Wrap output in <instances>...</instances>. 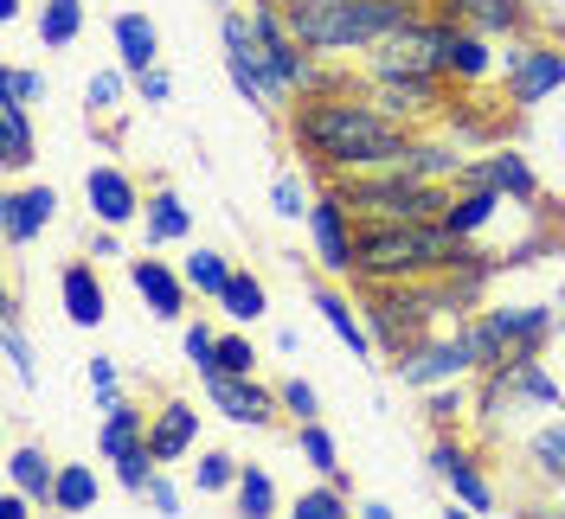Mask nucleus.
<instances>
[{
	"instance_id": "1",
	"label": "nucleus",
	"mask_w": 565,
	"mask_h": 519,
	"mask_svg": "<svg viewBox=\"0 0 565 519\" xmlns=\"http://www.w3.org/2000/svg\"><path fill=\"white\" fill-rule=\"evenodd\" d=\"M296 148L328 173H386L412 154L405 122L380 116L373 104H353V97H309L289 122Z\"/></svg>"
},
{
	"instance_id": "2",
	"label": "nucleus",
	"mask_w": 565,
	"mask_h": 519,
	"mask_svg": "<svg viewBox=\"0 0 565 519\" xmlns=\"http://www.w3.org/2000/svg\"><path fill=\"white\" fill-rule=\"evenodd\" d=\"M476 250L450 225H360L353 238V277L360 282H418L450 277Z\"/></svg>"
},
{
	"instance_id": "3",
	"label": "nucleus",
	"mask_w": 565,
	"mask_h": 519,
	"mask_svg": "<svg viewBox=\"0 0 565 519\" xmlns=\"http://www.w3.org/2000/svg\"><path fill=\"white\" fill-rule=\"evenodd\" d=\"M282 20L309 52H366L380 39L418 26V7L412 0H296L282 7Z\"/></svg>"
},
{
	"instance_id": "4",
	"label": "nucleus",
	"mask_w": 565,
	"mask_h": 519,
	"mask_svg": "<svg viewBox=\"0 0 565 519\" xmlns=\"http://www.w3.org/2000/svg\"><path fill=\"white\" fill-rule=\"evenodd\" d=\"M341 199H348L353 218L366 225H444L450 212V193L430 186V180H412V173H341Z\"/></svg>"
},
{
	"instance_id": "5",
	"label": "nucleus",
	"mask_w": 565,
	"mask_h": 519,
	"mask_svg": "<svg viewBox=\"0 0 565 519\" xmlns=\"http://www.w3.org/2000/svg\"><path fill=\"white\" fill-rule=\"evenodd\" d=\"M430 314H444L437 289H418V282H366V327H373V340L386 346L392 359H405L412 346H424V321Z\"/></svg>"
},
{
	"instance_id": "6",
	"label": "nucleus",
	"mask_w": 565,
	"mask_h": 519,
	"mask_svg": "<svg viewBox=\"0 0 565 519\" xmlns=\"http://www.w3.org/2000/svg\"><path fill=\"white\" fill-rule=\"evenodd\" d=\"M373 77H444V26L437 20H418L405 33L380 39Z\"/></svg>"
},
{
	"instance_id": "7",
	"label": "nucleus",
	"mask_w": 565,
	"mask_h": 519,
	"mask_svg": "<svg viewBox=\"0 0 565 519\" xmlns=\"http://www.w3.org/2000/svg\"><path fill=\"white\" fill-rule=\"evenodd\" d=\"M309 231H316V257L334 270V277H353V212H348V199H341V186L334 193H321L316 199V212H309Z\"/></svg>"
},
{
	"instance_id": "8",
	"label": "nucleus",
	"mask_w": 565,
	"mask_h": 519,
	"mask_svg": "<svg viewBox=\"0 0 565 519\" xmlns=\"http://www.w3.org/2000/svg\"><path fill=\"white\" fill-rule=\"evenodd\" d=\"M206 398H212L218 417H232V423H245V430H264V423L277 417V391L250 385V372H212Z\"/></svg>"
},
{
	"instance_id": "9",
	"label": "nucleus",
	"mask_w": 565,
	"mask_h": 519,
	"mask_svg": "<svg viewBox=\"0 0 565 519\" xmlns=\"http://www.w3.org/2000/svg\"><path fill=\"white\" fill-rule=\"evenodd\" d=\"M565 84V52H546V45H521L508 52V104H540Z\"/></svg>"
},
{
	"instance_id": "10",
	"label": "nucleus",
	"mask_w": 565,
	"mask_h": 519,
	"mask_svg": "<svg viewBox=\"0 0 565 519\" xmlns=\"http://www.w3.org/2000/svg\"><path fill=\"white\" fill-rule=\"evenodd\" d=\"M462 372H476V353H469L462 334L457 340H424L398 359V379L405 385H444V379H462Z\"/></svg>"
},
{
	"instance_id": "11",
	"label": "nucleus",
	"mask_w": 565,
	"mask_h": 519,
	"mask_svg": "<svg viewBox=\"0 0 565 519\" xmlns=\"http://www.w3.org/2000/svg\"><path fill=\"white\" fill-rule=\"evenodd\" d=\"M437 20L462 33H521L527 26V0H437Z\"/></svg>"
},
{
	"instance_id": "12",
	"label": "nucleus",
	"mask_w": 565,
	"mask_h": 519,
	"mask_svg": "<svg viewBox=\"0 0 565 519\" xmlns=\"http://www.w3.org/2000/svg\"><path fill=\"white\" fill-rule=\"evenodd\" d=\"M373 109L392 122H418L444 109V77H373Z\"/></svg>"
},
{
	"instance_id": "13",
	"label": "nucleus",
	"mask_w": 565,
	"mask_h": 519,
	"mask_svg": "<svg viewBox=\"0 0 565 519\" xmlns=\"http://www.w3.org/2000/svg\"><path fill=\"white\" fill-rule=\"evenodd\" d=\"M129 282H136V295L161 321H180L186 314V277H174L161 257H129Z\"/></svg>"
},
{
	"instance_id": "14",
	"label": "nucleus",
	"mask_w": 565,
	"mask_h": 519,
	"mask_svg": "<svg viewBox=\"0 0 565 519\" xmlns=\"http://www.w3.org/2000/svg\"><path fill=\"white\" fill-rule=\"evenodd\" d=\"M52 212H58V193L52 186H20V193L0 199V231H7V244H26L52 225Z\"/></svg>"
},
{
	"instance_id": "15",
	"label": "nucleus",
	"mask_w": 565,
	"mask_h": 519,
	"mask_svg": "<svg viewBox=\"0 0 565 519\" xmlns=\"http://www.w3.org/2000/svg\"><path fill=\"white\" fill-rule=\"evenodd\" d=\"M84 193H90V212L104 218L109 231H116V225H129V218L141 212L136 180H129L122 167H90V180H84Z\"/></svg>"
},
{
	"instance_id": "16",
	"label": "nucleus",
	"mask_w": 565,
	"mask_h": 519,
	"mask_svg": "<svg viewBox=\"0 0 565 519\" xmlns=\"http://www.w3.org/2000/svg\"><path fill=\"white\" fill-rule=\"evenodd\" d=\"M430 468H437L444 482L457 487V500H462V507H476V513H489V507H494V487L482 482V475H476V462H469V450H457L450 436H444V443L430 450Z\"/></svg>"
},
{
	"instance_id": "17",
	"label": "nucleus",
	"mask_w": 565,
	"mask_h": 519,
	"mask_svg": "<svg viewBox=\"0 0 565 519\" xmlns=\"http://www.w3.org/2000/svg\"><path fill=\"white\" fill-rule=\"evenodd\" d=\"M457 186H494L501 199H533V173L521 154H489V161H469L457 173Z\"/></svg>"
},
{
	"instance_id": "18",
	"label": "nucleus",
	"mask_w": 565,
	"mask_h": 519,
	"mask_svg": "<svg viewBox=\"0 0 565 519\" xmlns=\"http://www.w3.org/2000/svg\"><path fill=\"white\" fill-rule=\"evenodd\" d=\"M193 436H200V411L193 404H161L154 411V430H148V450H154V462H180V455L193 450Z\"/></svg>"
},
{
	"instance_id": "19",
	"label": "nucleus",
	"mask_w": 565,
	"mask_h": 519,
	"mask_svg": "<svg viewBox=\"0 0 565 519\" xmlns=\"http://www.w3.org/2000/svg\"><path fill=\"white\" fill-rule=\"evenodd\" d=\"M494 334L508 340V359H533L540 353V340L553 334V314L546 309H494Z\"/></svg>"
},
{
	"instance_id": "20",
	"label": "nucleus",
	"mask_w": 565,
	"mask_h": 519,
	"mask_svg": "<svg viewBox=\"0 0 565 519\" xmlns=\"http://www.w3.org/2000/svg\"><path fill=\"white\" fill-rule=\"evenodd\" d=\"M58 295H65V314L77 321V327H97V321L109 314V295H104V282H97L90 263H71L65 277H58Z\"/></svg>"
},
{
	"instance_id": "21",
	"label": "nucleus",
	"mask_w": 565,
	"mask_h": 519,
	"mask_svg": "<svg viewBox=\"0 0 565 519\" xmlns=\"http://www.w3.org/2000/svg\"><path fill=\"white\" fill-rule=\"evenodd\" d=\"M7 482L20 487V494H33L39 507H52V494H58V462L33 443H20V450L7 455Z\"/></svg>"
},
{
	"instance_id": "22",
	"label": "nucleus",
	"mask_w": 565,
	"mask_h": 519,
	"mask_svg": "<svg viewBox=\"0 0 565 519\" xmlns=\"http://www.w3.org/2000/svg\"><path fill=\"white\" fill-rule=\"evenodd\" d=\"M116 52H122V71H154V52H161V33H154V20L148 13H122L116 20Z\"/></svg>"
},
{
	"instance_id": "23",
	"label": "nucleus",
	"mask_w": 565,
	"mask_h": 519,
	"mask_svg": "<svg viewBox=\"0 0 565 519\" xmlns=\"http://www.w3.org/2000/svg\"><path fill=\"white\" fill-rule=\"evenodd\" d=\"M444 26V20H437ZM489 39L462 33V26H444V77H489Z\"/></svg>"
},
{
	"instance_id": "24",
	"label": "nucleus",
	"mask_w": 565,
	"mask_h": 519,
	"mask_svg": "<svg viewBox=\"0 0 565 519\" xmlns=\"http://www.w3.org/2000/svg\"><path fill=\"white\" fill-rule=\"evenodd\" d=\"M494 206H508L494 186H462L457 199H450V212H444V225H450V231L469 244V238H476V231H482V225L494 218Z\"/></svg>"
},
{
	"instance_id": "25",
	"label": "nucleus",
	"mask_w": 565,
	"mask_h": 519,
	"mask_svg": "<svg viewBox=\"0 0 565 519\" xmlns=\"http://www.w3.org/2000/svg\"><path fill=\"white\" fill-rule=\"evenodd\" d=\"M97 507V468L90 462H65L58 468V494H52V513H90Z\"/></svg>"
},
{
	"instance_id": "26",
	"label": "nucleus",
	"mask_w": 565,
	"mask_h": 519,
	"mask_svg": "<svg viewBox=\"0 0 565 519\" xmlns=\"http://www.w3.org/2000/svg\"><path fill=\"white\" fill-rule=\"evenodd\" d=\"M316 309H321V321L341 334V346H348L353 359H366V353H373V334H366V321L353 314V302H341V295H316Z\"/></svg>"
},
{
	"instance_id": "27",
	"label": "nucleus",
	"mask_w": 565,
	"mask_h": 519,
	"mask_svg": "<svg viewBox=\"0 0 565 519\" xmlns=\"http://www.w3.org/2000/svg\"><path fill=\"white\" fill-rule=\"evenodd\" d=\"M0 161H7V167H26V161H33V122H26V104H7V97H0Z\"/></svg>"
},
{
	"instance_id": "28",
	"label": "nucleus",
	"mask_w": 565,
	"mask_h": 519,
	"mask_svg": "<svg viewBox=\"0 0 565 519\" xmlns=\"http://www.w3.org/2000/svg\"><path fill=\"white\" fill-rule=\"evenodd\" d=\"M398 173L444 186V173H462V154H457V148H437V141H412V154L398 161Z\"/></svg>"
},
{
	"instance_id": "29",
	"label": "nucleus",
	"mask_w": 565,
	"mask_h": 519,
	"mask_svg": "<svg viewBox=\"0 0 565 519\" xmlns=\"http://www.w3.org/2000/svg\"><path fill=\"white\" fill-rule=\"evenodd\" d=\"M136 443H148V430H141V411L129 404V398H122V404H116V411L104 417V436H97V450H104L109 462H116V455H129Z\"/></svg>"
},
{
	"instance_id": "30",
	"label": "nucleus",
	"mask_w": 565,
	"mask_h": 519,
	"mask_svg": "<svg viewBox=\"0 0 565 519\" xmlns=\"http://www.w3.org/2000/svg\"><path fill=\"white\" fill-rule=\"evenodd\" d=\"M141 218H148V244H180L186 238V206H180L174 193H154V199L141 206Z\"/></svg>"
},
{
	"instance_id": "31",
	"label": "nucleus",
	"mask_w": 565,
	"mask_h": 519,
	"mask_svg": "<svg viewBox=\"0 0 565 519\" xmlns=\"http://www.w3.org/2000/svg\"><path fill=\"white\" fill-rule=\"evenodd\" d=\"M84 33V0H45V13H39V39L58 52L71 39Z\"/></svg>"
},
{
	"instance_id": "32",
	"label": "nucleus",
	"mask_w": 565,
	"mask_h": 519,
	"mask_svg": "<svg viewBox=\"0 0 565 519\" xmlns=\"http://www.w3.org/2000/svg\"><path fill=\"white\" fill-rule=\"evenodd\" d=\"M238 519H277V482L264 468H250V462L238 475Z\"/></svg>"
},
{
	"instance_id": "33",
	"label": "nucleus",
	"mask_w": 565,
	"mask_h": 519,
	"mask_svg": "<svg viewBox=\"0 0 565 519\" xmlns=\"http://www.w3.org/2000/svg\"><path fill=\"white\" fill-rule=\"evenodd\" d=\"M527 462L540 482H559L565 487V423H553V430H540L527 443Z\"/></svg>"
},
{
	"instance_id": "34",
	"label": "nucleus",
	"mask_w": 565,
	"mask_h": 519,
	"mask_svg": "<svg viewBox=\"0 0 565 519\" xmlns=\"http://www.w3.org/2000/svg\"><path fill=\"white\" fill-rule=\"evenodd\" d=\"M180 277H186V289H200V295H212V302H218V295H225V282H232V263H225L218 250H193Z\"/></svg>"
},
{
	"instance_id": "35",
	"label": "nucleus",
	"mask_w": 565,
	"mask_h": 519,
	"mask_svg": "<svg viewBox=\"0 0 565 519\" xmlns=\"http://www.w3.org/2000/svg\"><path fill=\"white\" fill-rule=\"evenodd\" d=\"M218 309L232 314V321H257V314H264V282L245 277V270H232L225 295H218Z\"/></svg>"
},
{
	"instance_id": "36",
	"label": "nucleus",
	"mask_w": 565,
	"mask_h": 519,
	"mask_svg": "<svg viewBox=\"0 0 565 519\" xmlns=\"http://www.w3.org/2000/svg\"><path fill=\"white\" fill-rule=\"evenodd\" d=\"M154 475H161V462H154V450H148V443H136L129 455H116V482L129 487V494H148V487H154Z\"/></svg>"
},
{
	"instance_id": "37",
	"label": "nucleus",
	"mask_w": 565,
	"mask_h": 519,
	"mask_svg": "<svg viewBox=\"0 0 565 519\" xmlns=\"http://www.w3.org/2000/svg\"><path fill=\"white\" fill-rule=\"evenodd\" d=\"M238 475H245V462L238 455H200V468H193V482H200V494H225V487H238Z\"/></svg>"
},
{
	"instance_id": "38",
	"label": "nucleus",
	"mask_w": 565,
	"mask_h": 519,
	"mask_svg": "<svg viewBox=\"0 0 565 519\" xmlns=\"http://www.w3.org/2000/svg\"><path fill=\"white\" fill-rule=\"evenodd\" d=\"M289 519H353V513H348V494H341V487H309V494L289 507Z\"/></svg>"
},
{
	"instance_id": "39",
	"label": "nucleus",
	"mask_w": 565,
	"mask_h": 519,
	"mask_svg": "<svg viewBox=\"0 0 565 519\" xmlns=\"http://www.w3.org/2000/svg\"><path fill=\"white\" fill-rule=\"evenodd\" d=\"M180 346H186V366H193L200 379H212V372H218V334H212V327H200V321H193V327L180 334Z\"/></svg>"
},
{
	"instance_id": "40",
	"label": "nucleus",
	"mask_w": 565,
	"mask_h": 519,
	"mask_svg": "<svg viewBox=\"0 0 565 519\" xmlns=\"http://www.w3.org/2000/svg\"><path fill=\"white\" fill-rule=\"evenodd\" d=\"M39 90H45V77H39V71H26V65L0 71V97H7V104H33Z\"/></svg>"
},
{
	"instance_id": "41",
	"label": "nucleus",
	"mask_w": 565,
	"mask_h": 519,
	"mask_svg": "<svg viewBox=\"0 0 565 519\" xmlns=\"http://www.w3.org/2000/svg\"><path fill=\"white\" fill-rule=\"evenodd\" d=\"M302 455H309V468H321V475L341 468V462H334V436H328L321 423H302Z\"/></svg>"
},
{
	"instance_id": "42",
	"label": "nucleus",
	"mask_w": 565,
	"mask_h": 519,
	"mask_svg": "<svg viewBox=\"0 0 565 519\" xmlns=\"http://www.w3.org/2000/svg\"><path fill=\"white\" fill-rule=\"evenodd\" d=\"M277 404H282V411H289V417H296V423H316V385L289 379V385H282V391H277Z\"/></svg>"
},
{
	"instance_id": "43",
	"label": "nucleus",
	"mask_w": 565,
	"mask_h": 519,
	"mask_svg": "<svg viewBox=\"0 0 565 519\" xmlns=\"http://www.w3.org/2000/svg\"><path fill=\"white\" fill-rule=\"evenodd\" d=\"M7 359H13V379H33V346L20 334V314L7 309Z\"/></svg>"
},
{
	"instance_id": "44",
	"label": "nucleus",
	"mask_w": 565,
	"mask_h": 519,
	"mask_svg": "<svg viewBox=\"0 0 565 519\" xmlns=\"http://www.w3.org/2000/svg\"><path fill=\"white\" fill-rule=\"evenodd\" d=\"M270 199H277V212H282V218H302V212H316V199H302V186H296L289 173H282L277 186H270Z\"/></svg>"
},
{
	"instance_id": "45",
	"label": "nucleus",
	"mask_w": 565,
	"mask_h": 519,
	"mask_svg": "<svg viewBox=\"0 0 565 519\" xmlns=\"http://www.w3.org/2000/svg\"><path fill=\"white\" fill-rule=\"evenodd\" d=\"M84 97H90V109H116V97H122V71H97Z\"/></svg>"
},
{
	"instance_id": "46",
	"label": "nucleus",
	"mask_w": 565,
	"mask_h": 519,
	"mask_svg": "<svg viewBox=\"0 0 565 519\" xmlns=\"http://www.w3.org/2000/svg\"><path fill=\"white\" fill-rule=\"evenodd\" d=\"M250 359H257L250 340H238V334H225V340H218V372H250Z\"/></svg>"
},
{
	"instance_id": "47",
	"label": "nucleus",
	"mask_w": 565,
	"mask_h": 519,
	"mask_svg": "<svg viewBox=\"0 0 565 519\" xmlns=\"http://www.w3.org/2000/svg\"><path fill=\"white\" fill-rule=\"evenodd\" d=\"M225 52H257V33H250V13H225Z\"/></svg>"
},
{
	"instance_id": "48",
	"label": "nucleus",
	"mask_w": 565,
	"mask_h": 519,
	"mask_svg": "<svg viewBox=\"0 0 565 519\" xmlns=\"http://www.w3.org/2000/svg\"><path fill=\"white\" fill-rule=\"evenodd\" d=\"M457 417H462V398H457V391H437V398H430V423H437V430H450Z\"/></svg>"
},
{
	"instance_id": "49",
	"label": "nucleus",
	"mask_w": 565,
	"mask_h": 519,
	"mask_svg": "<svg viewBox=\"0 0 565 519\" xmlns=\"http://www.w3.org/2000/svg\"><path fill=\"white\" fill-rule=\"evenodd\" d=\"M148 500H154V513H161V519H180V494H174V482H161V475H154Z\"/></svg>"
},
{
	"instance_id": "50",
	"label": "nucleus",
	"mask_w": 565,
	"mask_h": 519,
	"mask_svg": "<svg viewBox=\"0 0 565 519\" xmlns=\"http://www.w3.org/2000/svg\"><path fill=\"white\" fill-rule=\"evenodd\" d=\"M33 494H20V487H7V500H0V519H33Z\"/></svg>"
},
{
	"instance_id": "51",
	"label": "nucleus",
	"mask_w": 565,
	"mask_h": 519,
	"mask_svg": "<svg viewBox=\"0 0 565 519\" xmlns=\"http://www.w3.org/2000/svg\"><path fill=\"white\" fill-rule=\"evenodd\" d=\"M168 90H174L168 71H141V97H148V104H168Z\"/></svg>"
},
{
	"instance_id": "52",
	"label": "nucleus",
	"mask_w": 565,
	"mask_h": 519,
	"mask_svg": "<svg viewBox=\"0 0 565 519\" xmlns=\"http://www.w3.org/2000/svg\"><path fill=\"white\" fill-rule=\"evenodd\" d=\"M90 257H97V263H104V257H122V244H116V231H104V238L90 244Z\"/></svg>"
},
{
	"instance_id": "53",
	"label": "nucleus",
	"mask_w": 565,
	"mask_h": 519,
	"mask_svg": "<svg viewBox=\"0 0 565 519\" xmlns=\"http://www.w3.org/2000/svg\"><path fill=\"white\" fill-rule=\"evenodd\" d=\"M360 519H392V507H386V500H366V507H360Z\"/></svg>"
},
{
	"instance_id": "54",
	"label": "nucleus",
	"mask_w": 565,
	"mask_h": 519,
	"mask_svg": "<svg viewBox=\"0 0 565 519\" xmlns=\"http://www.w3.org/2000/svg\"><path fill=\"white\" fill-rule=\"evenodd\" d=\"M20 13V0H0V20H13Z\"/></svg>"
},
{
	"instance_id": "55",
	"label": "nucleus",
	"mask_w": 565,
	"mask_h": 519,
	"mask_svg": "<svg viewBox=\"0 0 565 519\" xmlns=\"http://www.w3.org/2000/svg\"><path fill=\"white\" fill-rule=\"evenodd\" d=\"M444 519H476V507H450V513H444Z\"/></svg>"
},
{
	"instance_id": "56",
	"label": "nucleus",
	"mask_w": 565,
	"mask_h": 519,
	"mask_svg": "<svg viewBox=\"0 0 565 519\" xmlns=\"http://www.w3.org/2000/svg\"><path fill=\"white\" fill-rule=\"evenodd\" d=\"M277 7H296V0H277Z\"/></svg>"
},
{
	"instance_id": "57",
	"label": "nucleus",
	"mask_w": 565,
	"mask_h": 519,
	"mask_svg": "<svg viewBox=\"0 0 565 519\" xmlns=\"http://www.w3.org/2000/svg\"><path fill=\"white\" fill-rule=\"evenodd\" d=\"M553 519H565V513H553Z\"/></svg>"
}]
</instances>
